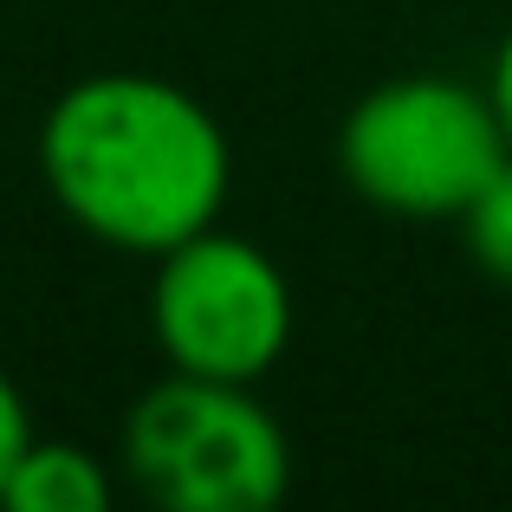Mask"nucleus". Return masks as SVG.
<instances>
[{"mask_svg": "<svg viewBox=\"0 0 512 512\" xmlns=\"http://www.w3.org/2000/svg\"><path fill=\"white\" fill-rule=\"evenodd\" d=\"M487 98H493V111H500V124H506V143H512V26H506L500 52H493V72H487Z\"/></svg>", "mask_w": 512, "mask_h": 512, "instance_id": "6e6552de", "label": "nucleus"}, {"mask_svg": "<svg viewBox=\"0 0 512 512\" xmlns=\"http://www.w3.org/2000/svg\"><path fill=\"white\" fill-rule=\"evenodd\" d=\"M299 305L279 260L247 234L201 227L156 260L150 331L169 370L208 383H260L292 344Z\"/></svg>", "mask_w": 512, "mask_h": 512, "instance_id": "20e7f679", "label": "nucleus"}, {"mask_svg": "<svg viewBox=\"0 0 512 512\" xmlns=\"http://www.w3.org/2000/svg\"><path fill=\"white\" fill-rule=\"evenodd\" d=\"M26 441H33V422H26V402H20V389H13V376L0 370V487H7L13 461L26 454Z\"/></svg>", "mask_w": 512, "mask_h": 512, "instance_id": "0eeeda50", "label": "nucleus"}, {"mask_svg": "<svg viewBox=\"0 0 512 512\" xmlns=\"http://www.w3.org/2000/svg\"><path fill=\"white\" fill-rule=\"evenodd\" d=\"M506 156L512 143L487 85L441 72L383 78L338 124V169L350 195L396 221H461Z\"/></svg>", "mask_w": 512, "mask_h": 512, "instance_id": "f03ea898", "label": "nucleus"}, {"mask_svg": "<svg viewBox=\"0 0 512 512\" xmlns=\"http://www.w3.org/2000/svg\"><path fill=\"white\" fill-rule=\"evenodd\" d=\"M461 234H467V253H474L480 273L500 279V286H512V156L493 169V182L467 201Z\"/></svg>", "mask_w": 512, "mask_h": 512, "instance_id": "423d86ee", "label": "nucleus"}, {"mask_svg": "<svg viewBox=\"0 0 512 512\" xmlns=\"http://www.w3.org/2000/svg\"><path fill=\"white\" fill-rule=\"evenodd\" d=\"M39 175L91 240L163 260L221 221L234 150L195 91L150 72H98L46 111Z\"/></svg>", "mask_w": 512, "mask_h": 512, "instance_id": "f257e3e1", "label": "nucleus"}, {"mask_svg": "<svg viewBox=\"0 0 512 512\" xmlns=\"http://www.w3.org/2000/svg\"><path fill=\"white\" fill-rule=\"evenodd\" d=\"M0 512H111V474L78 441L33 435L0 487Z\"/></svg>", "mask_w": 512, "mask_h": 512, "instance_id": "39448f33", "label": "nucleus"}, {"mask_svg": "<svg viewBox=\"0 0 512 512\" xmlns=\"http://www.w3.org/2000/svg\"><path fill=\"white\" fill-rule=\"evenodd\" d=\"M124 467L156 512H279L292 441L253 383L169 370L124 422Z\"/></svg>", "mask_w": 512, "mask_h": 512, "instance_id": "7ed1b4c3", "label": "nucleus"}]
</instances>
